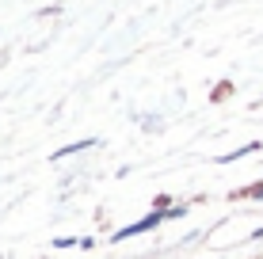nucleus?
<instances>
[{"label": "nucleus", "instance_id": "f257e3e1", "mask_svg": "<svg viewBox=\"0 0 263 259\" xmlns=\"http://www.w3.org/2000/svg\"><path fill=\"white\" fill-rule=\"evenodd\" d=\"M160 217H164V213H149V217H145V221H138V225H130V229H122V233H119V240L134 236V233H145V229H153V225H157Z\"/></svg>", "mask_w": 263, "mask_h": 259}, {"label": "nucleus", "instance_id": "f03ea898", "mask_svg": "<svg viewBox=\"0 0 263 259\" xmlns=\"http://www.w3.org/2000/svg\"><path fill=\"white\" fill-rule=\"evenodd\" d=\"M80 149H92V141H80V145H69V149H61L58 156H72V153H80Z\"/></svg>", "mask_w": 263, "mask_h": 259}]
</instances>
